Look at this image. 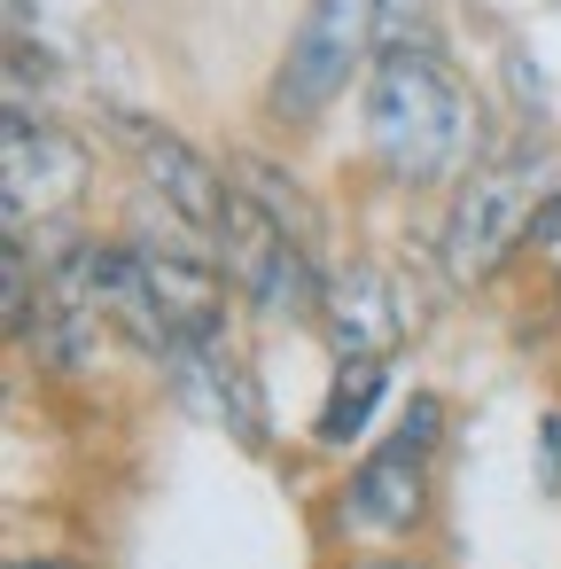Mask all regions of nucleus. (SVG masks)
<instances>
[{
  "instance_id": "obj_1",
  "label": "nucleus",
  "mask_w": 561,
  "mask_h": 569,
  "mask_svg": "<svg viewBox=\"0 0 561 569\" xmlns=\"http://www.w3.org/2000/svg\"><path fill=\"white\" fill-rule=\"evenodd\" d=\"M367 149L405 188H437L475 164V102L437 48H382L367 79Z\"/></svg>"
},
{
  "instance_id": "obj_2",
  "label": "nucleus",
  "mask_w": 561,
  "mask_h": 569,
  "mask_svg": "<svg viewBox=\"0 0 561 569\" xmlns=\"http://www.w3.org/2000/svg\"><path fill=\"white\" fill-rule=\"evenodd\" d=\"M374 48H382V0H304V17L281 48V71L266 87V110L281 126L328 118V102L367 71Z\"/></svg>"
},
{
  "instance_id": "obj_3",
  "label": "nucleus",
  "mask_w": 561,
  "mask_h": 569,
  "mask_svg": "<svg viewBox=\"0 0 561 569\" xmlns=\"http://www.w3.org/2000/svg\"><path fill=\"white\" fill-rule=\"evenodd\" d=\"M545 164L538 157H491L460 180L452 219H444V273L452 281H491L545 219Z\"/></svg>"
},
{
  "instance_id": "obj_4",
  "label": "nucleus",
  "mask_w": 561,
  "mask_h": 569,
  "mask_svg": "<svg viewBox=\"0 0 561 569\" xmlns=\"http://www.w3.org/2000/svg\"><path fill=\"white\" fill-rule=\"evenodd\" d=\"M110 133L133 149V164H141V180L164 196V211L180 219V227H196V234H219V219H227V196H234V180L188 141V133H172V126H157V118H133V110H110Z\"/></svg>"
},
{
  "instance_id": "obj_5",
  "label": "nucleus",
  "mask_w": 561,
  "mask_h": 569,
  "mask_svg": "<svg viewBox=\"0 0 561 569\" xmlns=\"http://www.w3.org/2000/svg\"><path fill=\"white\" fill-rule=\"evenodd\" d=\"M421 507H429V452H413V445H382V452H367L359 468H351V491H343V522L351 530H367V538H405L413 522H421Z\"/></svg>"
},
{
  "instance_id": "obj_6",
  "label": "nucleus",
  "mask_w": 561,
  "mask_h": 569,
  "mask_svg": "<svg viewBox=\"0 0 561 569\" xmlns=\"http://www.w3.org/2000/svg\"><path fill=\"white\" fill-rule=\"evenodd\" d=\"M133 250H141V266H149V281H157V297H164L180 343L227 328V273H219L196 242H180V234H133Z\"/></svg>"
},
{
  "instance_id": "obj_7",
  "label": "nucleus",
  "mask_w": 561,
  "mask_h": 569,
  "mask_svg": "<svg viewBox=\"0 0 561 569\" xmlns=\"http://www.w3.org/2000/svg\"><path fill=\"white\" fill-rule=\"evenodd\" d=\"M94 305L149 359H180V328H172V312H164V297H157V281H149L133 242H94Z\"/></svg>"
},
{
  "instance_id": "obj_8",
  "label": "nucleus",
  "mask_w": 561,
  "mask_h": 569,
  "mask_svg": "<svg viewBox=\"0 0 561 569\" xmlns=\"http://www.w3.org/2000/svg\"><path fill=\"white\" fill-rule=\"evenodd\" d=\"M382 382H390L382 359H343V367H335V390H328V406H320V445H351V437L374 421Z\"/></svg>"
},
{
  "instance_id": "obj_9",
  "label": "nucleus",
  "mask_w": 561,
  "mask_h": 569,
  "mask_svg": "<svg viewBox=\"0 0 561 569\" xmlns=\"http://www.w3.org/2000/svg\"><path fill=\"white\" fill-rule=\"evenodd\" d=\"M234 188H242V196H258V203H266L289 234H297V242H312V227H320V219H312L304 188H297V180H281L266 157H234Z\"/></svg>"
},
{
  "instance_id": "obj_10",
  "label": "nucleus",
  "mask_w": 561,
  "mask_h": 569,
  "mask_svg": "<svg viewBox=\"0 0 561 569\" xmlns=\"http://www.w3.org/2000/svg\"><path fill=\"white\" fill-rule=\"evenodd\" d=\"M538 491L561 499V406L538 413Z\"/></svg>"
},
{
  "instance_id": "obj_11",
  "label": "nucleus",
  "mask_w": 561,
  "mask_h": 569,
  "mask_svg": "<svg viewBox=\"0 0 561 569\" xmlns=\"http://www.w3.org/2000/svg\"><path fill=\"white\" fill-rule=\"evenodd\" d=\"M530 242H538V250H545V258L561 266V196L545 203V219H538V234H530Z\"/></svg>"
},
{
  "instance_id": "obj_12",
  "label": "nucleus",
  "mask_w": 561,
  "mask_h": 569,
  "mask_svg": "<svg viewBox=\"0 0 561 569\" xmlns=\"http://www.w3.org/2000/svg\"><path fill=\"white\" fill-rule=\"evenodd\" d=\"M351 569H429V561H413V553H367V561H351Z\"/></svg>"
},
{
  "instance_id": "obj_13",
  "label": "nucleus",
  "mask_w": 561,
  "mask_h": 569,
  "mask_svg": "<svg viewBox=\"0 0 561 569\" xmlns=\"http://www.w3.org/2000/svg\"><path fill=\"white\" fill-rule=\"evenodd\" d=\"M9 569H79V561H63V553H24V561H9Z\"/></svg>"
}]
</instances>
